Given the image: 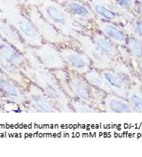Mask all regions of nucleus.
<instances>
[{
	"mask_svg": "<svg viewBox=\"0 0 142 157\" xmlns=\"http://www.w3.org/2000/svg\"><path fill=\"white\" fill-rule=\"evenodd\" d=\"M0 69L9 78H11L18 85H20L23 89V91L32 81L23 71H21L16 66L7 61L1 54H0Z\"/></svg>",
	"mask_w": 142,
	"mask_h": 157,
	"instance_id": "2eb2a0df",
	"label": "nucleus"
},
{
	"mask_svg": "<svg viewBox=\"0 0 142 157\" xmlns=\"http://www.w3.org/2000/svg\"><path fill=\"white\" fill-rule=\"evenodd\" d=\"M67 71L68 86L73 99L82 100L93 106L95 103V97L92 91L93 86L86 81L84 75L79 74L67 68Z\"/></svg>",
	"mask_w": 142,
	"mask_h": 157,
	"instance_id": "423d86ee",
	"label": "nucleus"
},
{
	"mask_svg": "<svg viewBox=\"0 0 142 157\" xmlns=\"http://www.w3.org/2000/svg\"><path fill=\"white\" fill-rule=\"evenodd\" d=\"M78 25L95 22L97 18L88 3L80 0H64L62 3Z\"/></svg>",
	"mask_w": 142,
	"mask_h": 157,
	"instance_id": "9d476101",
	"label": "nucleus"
},
{
	"mask_svg": "<svg viewBox=\"0 0 142 157\" xmlns=\"http://www.w3.org/2000/svg\"><path fill=\"white\" fill-rule=\"evenodd\" d=\"M0 54L10 63L13 64L21 71H23L30 78L32 67L29 59L26 58L24 52L7 41L2 40L0 42Z\"/></svg>",
	"mask_w": 142,
	"mask_h": 157,
	"instance_id": "1a4fd4ad",
	"label": "nucleus"
},
{
	"mask_svg": "<svg viewBox=\"0 0 142 157\" xmlns=\"http://www.w3.org/2000/svg\"><path fill=\"white\" fill-rule=\"evenodd\" d=\"M22 13L35 24L42 35L44 42L59 45L63 44H72V41L75 40L74 37H67L59 33L55 27H53L40 14L36 6L27 4V8L25 11H22Z\"/></svg>",
	"mask_w": 142,
	"mask_h": 157,
	"instance_id": "7ed1b4c3",
	"label": "nucleus"
},
{
	"mask_svg": "<svg viewBox=\"0 0 142 157\" xmlns=\"http://www.w3.org/2000/svg\"><path fill=\"white\" fill-rule=\"evenodd\" d=\"M136 9H137V12H138L139 15L142 18V3H138Z\"/></svg>",
	"mask_w": 142,
	"mask_h": 157,
	"instance_id": "bb28decb",
	"label": "nucleus"
},
{
	"mask_svg": "<svg viewBox=\"0 0 142 157\" xmlns=\"http://www.w3.org/2000/svg\"><path fill=\"white\" fill-rule=\"evenodd\" d=\"M0 33L5 36L6 41L14 45L16 48L21 50L22 52L25 53V52L27 51L25 46L26 44L23 42L21 36H20V34L17 31L16 28L14 26L9 24L8 22L6 23L5 21H2L0 23Z\"/></svg>",
	"mask_w": 142,
	"mask_h": 157,
	"instance_id": "a211bd4d",
	"label": "nucleus"
},
{
	"mask_svg": "<svg viewBox=\"0 0 142 157\" xmlns=\"http://www.w3.org/2000/svg\"><path fill=\"white\" fill-rule=\"evenodd\" d=\"M80 1H84V2H86V3H88V0H80Z\"/></svg>",
	"mask_w": 142,
	"mask_h": 157,
	"instance_id": "c85d7f7f",
	"label": "nucleus"
},
{
	"mask_svg": "<svg viewBox=\"0 0 142 157\" xmlns=\"http://www.w3.org/2000/svg\"><path fill=\"white\" fill-rule=\"evenodd\" d=\"M103 107L104 111L111 113H133L132 107L128 101L127 98L118 96L115 93H108L104 96L103 99Z\"/></svg>",
	"mask_w": 142,
	"mask_h": 157,
	"instance_id": "dca6fc26",
	"label": "nucleus"
},
{
	"mask_svg": "<svg viewBox=\"0 0 142 157\" xmlns=\"http://www.w3.org/2000/svg\"><path fill=\"white\" fill-rule=\"evenodd\" d=\"M88 5L98 20L117 24L123 20L121 13L106 0H88Z\"/></svg>",
	"mask_w": 142,
	"mask_h": 157,
	"instance_id": "9b49d317",
	"label": "nucleus"
},
{
	"mask_svg": "<svg viewBox=\"0 0 142 157\" xmlns=\"http://www.w3.org/2000/svg\"><path fill=\"white\" fill-rule=\"evenodd\" d=\"M126 47L132 56L138 60H142V38L139 36H128Z\"/></svg>",
	"mask_w": 142,
	"mask_h": 157,
	"instance_id": "412c9836",
	"label": "nucleus"
},
{
	"mask_svg": "<svg viewBox=\"0 0 142 157\" xmlns=\"http://www.w3.org/2000/svg\"><path fill=\"white\" fill-rule=\"evenodd\" d=\"M113 2L118 7L127 11H132L136 8L138 4L137 0H113Z\"/></svg>",
	"mask_w": 142,
	"mask_h": 157,
	"instance_id": "b1692460",
	"label": "nucleus"
},
{
	"mask_svg": "<svg viewBox=\"0 0 142 157\" xmlns=\"http://www.w3.org/2000/svg\"><path fill=\"white\" fill-rule=\"evenodd\" d=\"M84 78L86 81L90 83L94 88L100 90L102 92L108 94V93H113L112 90L110 89L109 83L105 80L102 74L100 73V70L92 67L89 71H87L84 75Z\"/></svg>",
	"mask_w": 142,
	"mask_h": 157,
	"instance_id": "6ab92c4d",
	"label": "nucleus"
},
{
	"mask_svg": "<svg viewBox=\"0 0 142 157\" xmlns=\"http://www.w3.org/2000/svg\"><path fill=\"white\" fill-rule=\"evenodd\" d=\"M26 1H27V4L34 6H38L43 2V0H26Z\"/></svg>",
	"mask_w": 142,
	"mask_h": 157,
	"instance_id": "a878e982",
	"label": "nucleus"
},
{
	"mask_svg": "<svg viewBox=\"0 0 142 157\" xmlns=\"http://www.w3.org/2000/svg\"><path fill=\"white\" fill-rule=\"evenodd\" d=\"M135 32L137 34V36H140L142 38V20H139L135 22Z\"/></svg>",
	"mask_w": 142,
	"mask_h": 157,
	"instance_id": "393cba45",
	"label": "nucleus"
},
{
	"mask_svg": "<svg viewBox=\"0 0 142 157\" xmlns=\"http://www.w3.org/2000/svg\"><path fill=\"white\" fill-rule=\"evenodd\" d=\"M27 99L31 103V106L36 108L37 112L42 113H57L60 112L55 103L49 98V96L43 91L36 83L31 81L25 90Z\"/></svg>",
	"mask_w": 142,
	"mask_h": 157,
	"instance_id": "0eeeda50",
	"label": "nucleus"
},
{
	"mask_svg": "<svg viewBox=\"0 0 142 157\" xmlns=\"http://www.w3.org/2000/svg\"><path fill=\"white\" fill-rule=\"evenodd\" d=\"M14 27L27 45L32 48H36L44 43L42 35L36 27L22 12L17 18Z\"/></svg>",
	"mask_w": 142,
	"mask_h": 157,
	"instance_id": "6e6552de",
	"label": "nucleus"
},
{
	"mask_svg": "<svg viewBox=\"0 0 142 157\" xmlns=\"http://www.w3.org/2000/svg\"><path fill=\"white\" fill-rule=\"evenodd\" d=\"M139 78L140 79V81L142 82V68L140 70V72H139Z\"/></svg>",
	"mask_w": 142,
	"mask_h": 157,
	"instance_id": "cd10ccee",
	"label": "nucleus"
},
{
	"mask_svg": "<svg viewBox=\"0 0 142 157\" xmlns=\"http://www.w3.org/2000/svg\"><path fill=\"white\" fill-rule=\"evenodd\" d=\"M100 73L102 74L107 83H109V87L112 90L113 93L124 98H127L130 85L125 83V81L113 68L110 67V68L102 69L100 70Z\"/></svg>",
	"mask_w": 142,
	"mask_h": 157,
	"instance_id": "4468645a",
	"label": "nucleus"
},
{
	"mask_svg": "<svg viewBox=\"0 0 142 157\" xmlns=\"http://www.w3.org/2000/svg\"><path fill=\"white\" fill-rule=\"evenodd\" d=\"M95 23L97 25L98 30L105 35L115 44L118 46H125L128 35L122 27L118 26L117 23L105 21L98 19L95 21Z\"/></svg>",
	"mask_w": 142,
	"mask_h": 157,
	"instance_id": "ddd939ff",
	"label": "nucleus"
},
{
	"mask_svg": "<svg viewBox=\"0 0 142 157\" xmlns=\"http://www.w3.org/2000/svg\"><path fill=\"white\" fill-rule=\"evenodd\" d=\"M57 47L67 69L81 75H84L91 69L92 65L90 59L80 49H76L71 44H59Z\"/></svg>",
	"mask_w": 142,
	"mask_h": 157,
	"instance_id": "20e7f679",
	"label": "nucleus"
},
{
	"mask_svg": "<svg viewBox=\"0 0 142 157\" xmlns=\"http://www.w3.org/2000/svg\"><path fill=\"white\" fill-rule=\"evenodd\" d=\"M111 68H113L117 74L119 75L130 86L132 85V83L133 82V75L132 72L131 71V69L129 68V67L126 65L124 62H117V61H113Z\"/></svg>",
	"mask_w": 142,
	"mask_h": 157,
	"instance_id": "4be33fe9",
	"label": "nucleus"
},
{
	"mask_svg": "<svg viewBox=\"0 0 142 157\" xmlns=\"http://www.w3.org/2000/svg\"><path fill=\"white\" fill-rule=\"evenodd\" d=\"M36 7L40 14L63 36L74 37L75 33L79 32L78 24L62 3L56 0H43Z\"/></svg>",
	"mask_w": 142,
	"mask_h": 157,
	"instance_id": "f03ea898",
	"label": "nucleus"
},
{
	"mask_svg": "<svg viewBox=\"0 0 142 157\" xmlns=\"http://www.w3.org/2000/svg\"><path fill=\"white\" fill-rule=\"evenodd\" d=\"M34 61L29 62L32 67L30 79L44 91L59 109V111L73 112L71 108V99L62 91L54 75L49 69L43 67L36 59L33 52Z\"/></svg>",
	"mask_w": 142,
	"mask_h": 157,
	"instance_id": "f257e3e1",
	"label": "nucleus"
},
{
	"mask_svg": "<svg viewBox=\"0 0 142 157\" xmlns=\"http://www.w3.org/2000/svg\"><path fill=\"white\" fill-rule=\"evenodd\" d=\"M33 52L38 62L50 71L67 68L58 47L55 44L44 42L39 47L34 48Z\"/></svg>",
	"mask_w": 142,
	"mask_h": 157,
	"instance_id": "39448f33",
	"label": "nucleus"
},
{
	"mask_svg": "<svg viewBox=\"0 0 142 157\" xmlns=\"http://www.w3.org/2000/svg\"><path fill=\"white\" fill-rule=\"evenodd\" d=\"M0 95L4 96L6 99L15 101L17 103H23L27 100V97L23 89L18 85L14 81L6 74H4L0 69Z\"/></svg>",
	"mask_w": 142,
	"mask_h": 157,
	"instance_id": "f8f14e48",
	"label": "nucleus"
},
{
	"mask_svg": "<svg viewBox=\"0 0 142 157\" xmlns=\"http://www.w3.org/2000/svg\"><path fill=\"white\" fill-rule=\"evenodd\" d=\"M71 108L73 112H78V113H93V112L102 111L100 109H96L95 107H93L91 104H88L77 99H71Z\"/></svg>",
	"mask_w": 142,
	"mask_h": 157,
	"instance_id": "5701e85b",
	"label": "nucleus"
},
{
	"mask_svg": "<svg viewBox=\"0 0 142 157\" xmlns=\"http://www.w3.org/2000/svg\"><path fill=\"white\" fill-rule=\"evenodd\" d=\"M90 36L94 43V44L96 45V47L99 49L102 54H104L105 56H107L112 60H115V59L119 57L120 52L117 49V44H115L100 31L92 33Z\"/></svg>",
	"mask_w": 142,
	"mask_h": 157,
	"instance_id": "f3484780",
	"label": "nucleus"
},
{
	"mask_svg": "<svg viewBox=\"0 0 142 157\" xmlns=\"http://www.w3.org/2000/svg\"><path fill=\"white\" fill-rule=\"evenodd\" d=\"M127 99L133 112L142 113V91L138 86H130Z\"/></svg>",
	"mask_w": 142,
	"mask_h": 157,
	"instance_id": "aec40b11",
	"label": "nucleus"
}]
</instances>
